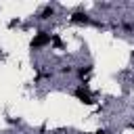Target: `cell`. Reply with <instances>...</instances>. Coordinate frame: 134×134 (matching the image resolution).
<instances>
[{
    "mask_svg": "<svg viewBox=\"0 0 134 134\" xmlns=\"http://www.w3.org/2000/svg\"><path fill=\"white\" fill-rule=\"evenodd\" d=\"M90 73H92V67H90V65H86V67H80V69H77V77H80V80H84V84H86V80H88V75H90Z\"/></svg>",
    "mask_w": 134,
    "mask_h": 134,
    "instance_id": "4",
    "label": "cell"
},
{
    "mask_svg": "<svg viewBox=\"0 0 134 134\" xmlns=\"http://www.w3.org/2000/svg\"><path fill=\"white\" fill-rule=\"evenodd\" d=\"M50 42H52L57 48H63V42H61V38H59V36H50Z\"/></svg>",
    "mask_w": 134,
    "mask_h": 134,
    "instance_id": "6",
    "label": "cell"
},
{
    "mask_svg": "<svg viewBox=\"0 0 134 134\" xmlns=\"http://www.w3.org/2000/svg\"><path fill=\"white\" fill-rule=\"evenodd\" d=\"M73 96H75L77 100H82L84 105H92V103H94V100H92V94H90V92H88L84 86L75 88V90H73Z\"/></svg>",
    "mask_w": 134,
    "mask_h": 134,
    "instance_id": "2",
    "label": "cell"
},
{
    "mask_svg": "<svg viewBox=\"0 0 134 134\" xmlns=\"http://www.w3.org/2000/svg\"><path fill=\"white\" fill-rule=\"evenodd\" d=\"M46 44H50V34L48 31H38L31 40V48H42Z\"/></svg>",
    "mask_w": 134,
    "mask_h": 134,
    "instance_id": "1",
    "label": "cell"
},
{
    "mask_svg": "<svg viewBox=\"0 0 134 134\" xmlns=\"http://www.w3.org/2000/svg\"><path fill=\"white\" fill-rule=\"evenodd\" d=\"M52 15H54V8H52V6H46V8L40 13V19H50Z\"/></svg>",
    "mask_w": 134,
    "mask_h": 134,
    "instance_id": "5",
    "label": "cell"
},
{
    "mask_svg": "<svg viewBox=\"0 0 134 134\" xmlns=\"http://www.w3.org/2000/svg\"><path fill=\"white\" fill-rule=\"evenodd\" d=\"M71 23H84V25H86V23H92V19H90L86 13L77 10V13H73V15H71Z\"/></svg>",
    "mask_w": 134,
    "mask_h": 134,
    "instance_id": "3",
    "label": "cell"
}]
</instances>
